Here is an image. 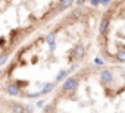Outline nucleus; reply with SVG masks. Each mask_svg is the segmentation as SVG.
Instances as JSON below:
<instances>
[{
  "label": "nucleus",
  "instance_id": "f257e3e1",
  "mask_svg": "<svg viewBox=\"0 0 125 113\" xmlns=\"http://www.w3.org/2000/svg\"><path fill=\"white\" fill-rule=\"evenodd\" d=\"M77 85H78V81H77L75 78H69V79L65 81L63 90H65V91H74V90H77Z\"/></svg>",
  "mask_w": 125,
  "mask_h": 113
},
{
  "label": "nucleus",
  "instance_id": "f03ea898",
  "mask_svg": "<svg viewBox=\"0 0 125 113\" xmlns=\"http://www.w3.org/2000/svg\"><path fill=\"white\" fill-rule=\"evenodd\" d=\"M100 79H102V82H104V84H109V82H112V79H113V75H112V72H110V71L104 69V71H102V72H100Z\"/></svg>",
  "mask_w": 125,
  "mask_h": 113
},
{
  "label": "nucleus",
  "instance_id": "7ed1b4c3",
  "mask_svg": "<svg viewBox=\"0 0 125 113\" xmlns=\"http://www.w3.org/2000/svg\"><path fill=\"white\" fill-rule=\"evenodd\" d=\"M6 91H8L10 95H18V94H19V85H18V84H9L8 88H6Z\"/></svg>",
  "mask_w": 125,
  "mask_h": 113
},
{
  "label": "nucleus",
  "instance_id": "20e7f679",
  "mask_svg": "<svg viewBox=\"0 0 125 113\" xmlns=\"http://www.w3.org/2000/svg\"><path fill=\"white\" fill-rule=\"evenodd\" d=\"M107 25H109V18H107V16H104V18H103V19L100 21V28H99V29H100V34H102V35H104V34H106Z\"/></svg>",
  "mask_w": 125,
  "mask_h": 113
},
{
  "label": "nucleus",
  "instance_id": "39448f33",
  "mask_svg": "<svg viewBox=\"0 0 125 113\" xmlns=\"http://www.w3.org/2000/svg\"><path fill=\"white\" fill-rule=\"evenodd\" d=\"M84 54H85V48H84L81 44H78V46L75 47V57H77V59H83Z\"/></svg>",
  "mask_w": 125,
  "mask_h": 113
},
{
  "label": "nucleus",
  "instance_id": "423d86ee",
  "mask_svg": "<svg viewBox=\"0 0 125 113\" xmlns=\"http://www.w3.org/2000/svg\"><path fill=\"white\" fill-rule=\"evenodd\" d=\"M12 110H13V113H25V107L22 104H13Z\"/></svg>",
  "mask_w": 125,
  "mask_h": 113
},
{
  "label": "nucleus",
  "instance_id": "0eeeda50",
  "mask_svg": "<svg viewBox=\"0 0 125 113\" xmlns=\"http://www.w3.org/2000/svg\"><path fill=\"white\" fill-rule=\"evenodd\" d=\"M53 88H54V84H47V85L44 87V90L40 91V94H47V93H50Z\"/></svg>",
  "mask_w": 125,
  "mask_h": 113
},
{
  "label": "nucleus",
  "instance_id": "6e6552de",
  "mask_svg": "<svg viewBox=\"0 0 125 113\" xmlns=\"http://www.w3.org/2000/svg\"><path fill=\"white\" fill-rule=\"evenodd\" d=\"M47 43L50 44V47H54V34L53 32L47 35Z\"/></svg>",
  "mask_w": 125,
  "mask_h": 113
},
{
  "label": "nucleus",
  "instance_id": "1a4fd4ad",
  "mask_svg": "<svg viewBox=\"0 0 125 113\" xmlns=\"http://www.w3.org/2000/svg\"><path fill=\"white\" fill-rule=\"evenodd\" d=\"M116 59H118L119 62H125V50H124V51H118Z\"/></svg>",
  "mask_w": 125,
  "mask_h": 113
},
{
  "label": "nucleus",
  "instance_id": "9d476101",
  "mask_svg": "<svg viewBox=\"0 0 125 113\" xmlns=\"http://www.w3.org/2000/svg\"><path fill=\"white\" fill-rule=\"evenodd\" d=\"M8 59H9V56H8L6 53H3V54H0V65H5V63L8 62Z\"/></svg>",
  "mask_w": 125,
  "mask_h": 113
},
{
  "label": "nucleus",
  "instance_id": "9b49d317",
  "mask_svg": "<svg viewBox=\"0 0 125 113\" xmlns=\"http://www.w3.org/2000/svg\"><path fill=\"white\" fill-rule=\"evenodd\" d=\"M66 75H68V71H60L59 75L56 76V81H62V79H63V76H66Z\"/></svg>",
  "mask_w": 125,
  "mask_h": 113
},
{
  "label": "nucleus",
  "instance_id": "f8f14e48",
  "mask_svg": "<svg viewBox=\"0 0 125 113\" xmlns=\"http://www.w3.org/2000/svg\"><path fill=\"white\" fill-rule=\"evenodd\" d=\"M94 62H96V65H103V60H102L100 57H96V60H94Z\"/></svg>",
  "mask_w": 125,
  "mask_h": 113
},
{
  "label": "nucleus",
  "instance_id": "ddd939ff",
  "mask_svg": "<svg viewBox=\"0 0 125 113\" xmlns=\"http://www.w3.org/2000/svg\"><path fill=\"white\" fill-rule=\"evenodd\" d=\"M60 5H62V6H71V5H72V2H62Z\"/></svg>",
  "mask_w": 125,
  "mask_h": 113
},
{
  "label": "nucleus",
  "instance_id": "4468645a",
  "mask_svg": "<svg viewBox=\"0 0 125 113\" xmlns=\"http://www.w3.org/2000/svg\"><path fill=\"white\" fill-rule=\"evenodd\" d=\"M100 5H104V6H107V5H110V2H107V0H103V2H100Z\"/></svg>",
  "mask_w": 125,
  "mask_h": 113
},
{
  "label": "nucleus",
  "instance_id": "2eb2a0df",
  "mask_svg": "<svg viewBox=\"0 0 125 113\" xmlns=\"http://www.w3.org/2000/svg\"><path fill=\"white\" fill-rule=\"evenodd\" d=\"M37 106H38V107H43V106H44V101H43V100H40V101L37 103Z\"/></svg>",
  "mask_w": 125,
  "mask_h": 113
},
{
  "label": "nucleus",
  "instance_id": "dca6fc26",
  "mask_svg": "<svg viewBox=\"0 0 125 113\" xmlns=\"http://www.w3.org/2000/svg\"><path fill=\"white\" fill-rule=\"evenodd\" d=\"M91 5H93V6H99L100 2H96V0H94V2H91Z\"/></svg>",
  "mask_w": 125,
  "mask_h": 113
}]
</instances>
